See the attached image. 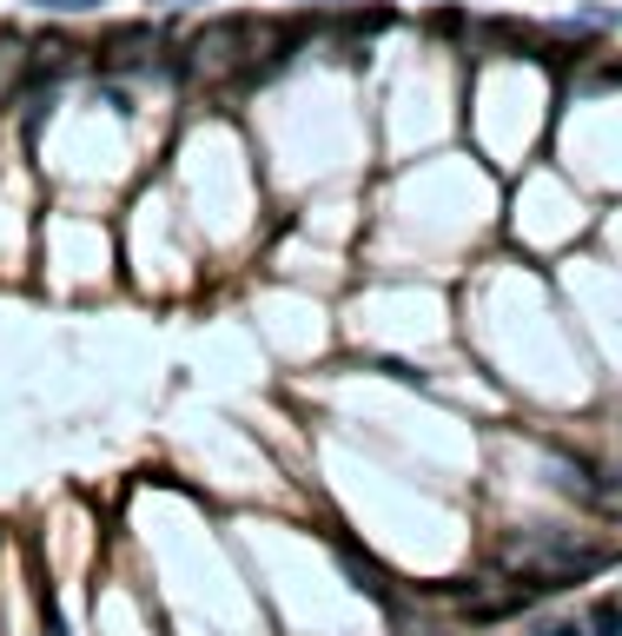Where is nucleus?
<instances>
[{
  "label": "nucleus",
  "instance_id": "1",
  "mask_svg": "<svg viewBox=\"0 0 622 636\" xmlns=\"http://www.w3.org/2000/svg\"><path fill=\"white\" fill-rule=\"evenodd\" d=\"M252 47H258V21H245V14L206 21L186 40V60H172V73H186V80H245Z\"/></svg>",
  "mask_w": 622,
  "mask_h": 636
},
{
  "label": "nucleus",
  "instance_id": "2",
  "mask_svg": "<svg viewBox=\"0 0 622 636\" xmlns=\"http://www.w3.org/2000/svg\"><path fill=\"white\" fill-rule=\"evenodd\" d=\"M153 60H159V34H153V27H107V40H100V66L153 73Z\"/></svg>",
  "mask_w": 622,
  "mask_h": 636
},
{
  "label": "nucleus",
  "instance_id": "3",
  "mask_svg": "<svg viewBox=\"0 0 622 636\" xmlns=\"http://www.w3.org/2000/svg\"><path fill=\"white\" fill-rule=\"evenodd\" d=\"M537 636H589L583 623H550V629H537Z\"/></svg>",
  "mask_w": 622,
  "mask_h": 636
},
{
  "label": "nucleus",
  "instance_id": "4",
  "mask_svg": "<svg viewBox=\"0 0 622 636\" xmlns=\"http://www.w3.org/2000/svg\"><path fill=\"white\" fill-rule=\"evenodd\" d=\"M615 80H622V60H615Z\"/></svg>",
  "mask_w": 622,
  "mask_h": 636
}]
</instances>
